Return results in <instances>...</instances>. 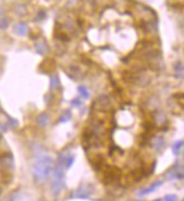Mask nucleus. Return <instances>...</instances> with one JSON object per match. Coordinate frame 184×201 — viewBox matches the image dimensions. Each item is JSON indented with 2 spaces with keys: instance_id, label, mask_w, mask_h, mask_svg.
I'll return each instance as SVG.
<instances>
[{
  "instance_id": "obj_1",
  "label": "nucleus",
  "mask_w": 184,
  "mask_h": 201,
  "mask_svg": "<svg viewBox=\"0 0 184 201\" xmlns=\"http://www.w3.org/2000/svg\"><path fill=\"white\" fill-rule=\"evenodd\" d=\"M53 168V161L52 158L45 154H42L36 159L35 164L33 166V175L36 181L46 179L52 172Z\"/></svg>"
},
{
  "instance_id": "obj_2",
  "label": "nucleus",
  "mask_w": 184,
  "mask_h": 201,
  "mask_svg": "<svg viewBox=\"0 0 184 201\" xmlns=\"http://www.w3.org/2000/svg\"><path fill=\"white\" fill-rule=\"evenodd\" d=\"M51 188L53 191V194L57 196L61 192V190L64 188V175H63V165L57 164V167L53 172V181L51 183Z\"/></svg>"
},
{
  "instance_id": "obj_3",
  "label": "nucleus",
  "mask_w": 184,
  "mask_h": 201,
  "mask_svg": "<svg viewBox=\"0 0 184 201\" xmlns=\"http://www.w3.org/2000/svg\"><path fill=\"white\" fill-rule=\"evenodd\" d=\"M111 106H112V102L106 95H101L94 102V107L97 111H108V108H111Z\"/></svg>"
},
{
  "instance_id": "obj_4",
  "label": "nucleus",
  "mask_w": 184,
  "mask_h": 201,
  "mask_svg": "<svg viewBox=\"0 0 184 201\" xmlns=\"http://www.w3.org/2000/svg\"><path fill=\"white\" fill-rule=\"evenodd\" d=\"M0 166L5 171H13L14 168V159L11 155H4L0 157Z\"/></svg>"
},
{
  "instance_id": "obj_5",
  "label": "nucleus",
  "mask_w": 184,
  "mask_h": 201,
  "mask_svg": "<svg viewBox=\"0 0 184 201\" xmlns=\"http://www.w3.org/2000/svg\"><path fill=\"white\" fill-rule=\"evenodd\" d=\"M14 33L18 36H25L28 34V26L25 23H17L14 25Z\"/></svg>"
},
{
  "instance_id": "obj_6",
  "label": "nucleus",
  "mask_w": 184,
  "mask_h": 201,
  "mask_svg": "<svg viewBox=\"0 0 184 201\" xmlns=\"http://www.w3.org/2000/svg\"><path fill=\"white\" fill-rule=\"evenodd\" d=\"M89 193L90 192L87 190V189L80 188V189H78V190L75 191V193L72 194V197L73 198H88L89 197Z\"/></svg>"
},
{
  "instance_id": "obj_7",
  "label": "nucleus",
  "mask_w": 184,
  "mask_h": 201,
  "mask_svg": "<svg viewBox=\"0 0 184 201\" xmlns=\"http://www.w3.org/2000/svg\"><path fill=\"white\" fill-rule=\"evenodd\" d=\"M37 124L40 125V127H42V128H44L45 125L48 124V122H49V116L46 115L45 113H42V114H40V115L37 116Z\"/></svg>"
},
{
  "instance_id": "obj_8",
  "label": "nucleus",
  "mask_w": 184,
  "mask_h": 201,
  "mask_svg": "<svg viewBox=\"0 0 184 201\" xmlns=\"http://www.w3.org/2000/svg\"><path fill=\"white\" fill-rule=\"evenodd\" d=\"M156 150H162L163 148H164V139L162 137H159V138L155 139V141H154V146H153Z\"/></svg>"
},
{
  "instance_id": "obj_9",
  "label": "nucleus",
  "mask_w": 184,
  "mask_h": 201,
  "mask_svg": "<svg viewBox=\"0 0 184 201\" xmlns=\"http://www.w3.org/2000/svg\"><path fill=\"white\" fill-rule=\"evenodd\" d=\"M51 83H50V86H51V88L52 90H57L59 88V86H60V80H59V77L57 75H54V76L51 77Z\"/></svg>"
},
{
  "instance_id": "obj_10",
  "label": "nucleus",
  "mask_w": 184,
  "mask_h": 201,
  "mask_svg": "<svg viewBox=\"0 0 184 201\" xmlns=\"http://www.w3.org/2000/svg\"><path fill=\"white\" fill-rule=\"evenodd\" d=\"M162 183H163L162 181H157V182H155V183H154V184H151V187H149L148 189H146V190H144V191H142V192L140 193V194L142 196V194H147V193L151 192L153 190H155V189H157L158 187H161V185H162Z\"/></svg>"
},
{
  "instance_id": "obj_11",
  "label": "nucleus",
  "mask_w": 184,
  "mask_h": 201,
  "mask_svg": "<svg viewBox=\"0 0 184 201\" xmlns=\"http://www.w3.org/2000/svg\"><path fill=\"white\" fill-rule=\"evenodd\" d=\"M35 49H36V52H37V53L41 54V55H43V54L46 52L48 48H46V44H45V43H37V44L35 45Z\"/></svg>"
},
{
  "instance_id": "obj_12",
  "label": "nucleus",
  "mask_w": 184,
  "mask_h": 201,
  "mask_svg": "<svg viewBox=\"0 0 184 201\" xmlns=\"http://www.w3.org/2000/svg\"><path fill=\"white\" fill-rule=\"evenodd\" d=\"M78 92L83 99H88L89 97V93H88V90L86 88L85 86H79L78 87Z\"/></svg>"
},
{
  "instance_id": "obj_13",
  "label": "nucleus",
  "mask_w": 184,
  "mask_h": 201,
  "mask_svg": "<svg viewBox=\"0 0 184 201\" xmlns=\"http://www.w3.org/2000/svg\"><path fill=\"white\" fill-rule=\"evenodd\" d=\"M183 141H177V143H175V145L173 146V152L175 154V155H179L180 154V150L182 149V147H183Z\"/></svg>"
},
{
  "instance_id": "obj_14",
  "label": "nucleus",
  "mask_w": 184,
  "mask_h": 201,
  "mask_svg": "<svg viewBox=\"0 0 184 201\" xmlns=\"http://www.w3.org/2000/svg\"><path fill=\"white\" fill-rule=\"evenodd\" d=\"M75 162V157L72 156V155H68L67 158H66V164H64V166L67 167V168H70L72 166V163Z\"/></svg>"
},
{
  "instance_id": "obj_15",
  "label": "nucleus",
  "mask_w": 184,
  "mask_h": 201,
  "mask_svg": "<svg viewBox=\"0 0 184 201\" xmlns=\"http://www.w3.org/2000/svg\"><path fill=\"white\" fill-rule=\"evenodd\" d=\"M8 25H9V22L7 18H0V28H1V30L7 28Z\"/></svg>"
},
{
  "instance_id": "obj_16",
  "label": "nucleus",
  "mask_w": 184,
  "mask_h": 201,
  "mask_svg": "<svg viewBox=\"0 0 184 201\" xmlns=\"http://www.w3.org/2000/svg\"><path fill=\"white\" fill-rule=\"evenodd\" d=\"M175 97L176 99H177V102L180 103L182 106H184V93H182V94H176Z\"/></svg>"
},
{
  "instance_id": "obj_17",
  "label": "nucleus",
  "mask_w": 184,
  "mask_h": 201,
  "mask_svg": "<svg viewBox=\"0 0 184 201\" xmlns=\"http://www.w3.org/2000/svg\"><path fill=\"white\" fill-rule=\"evenodd\" d=\"M70 120V112L69 111H66L64 112V114H63L62 116H61V122H66V121Z\"/></svg>"
},
{
  "instance_id": "obj_18",
  "label": "nucleus",
  "mask_w": 184,
  "mask_h": 201,
  "mask_svg": "<svg viewBox=\"0 0 184 201\" xmlns=\"http://www.w3.org/2000/svg\"><path fill=\"white\" fill-rule=\"evenodd\" d=\"M8 124L10 127H13V128H16L18 125V122L15 119H13V118H8Z\"/></svg>"
},
{
  "instance_id": "obj_19",
  "label": "nucleus",
  "mask_w": 184,
  "mask_h": 201,
  "mask_svg": "<svg viewBox=\"0 0 184 201\" xmlns=\"http://www.w3.org/2000/svg\"><path fill=\"white\" fill-rule=\"evenodd\" d=\"M176 199H177L176 196H174V194H168V196L165 197L164 201H176Z\"/></svg>"
},
{
  "instance_id": "obj_20",
  "label": "nucleus",
  "mask_w": 184,
  "mask_h": 201,
  "mask_svg": "<svg viewBox=\"0 0 184 201\" xmlns=\"http://www.w3.org/2000/svg\"><path fill=\"white\" fill-rule=\"evenodd\" d=\"M72 105H75V106H77V107H79V106H81V102H80V99H73L72 101Z\"/></svg>"
},
{
  "instance_id": "obj_21",
  "label": "nucleus",
  "mask_w": 184,
  "mask_h": 201,
  "mask_svg": "<svg viewBox=\"0 0 184 201\" xmlns=\"http://www.w3.org/2000/svg\"><path fill=\"white\" fill-rule=\"evenodd\" d=\"M44 17H45V13H44V11H40V13H39V16H37V18H40L39 20H42V19H43Z\"/></svg>"
},
{
  "instance_id": "obj_22",
  "label": "nucleus",
  "mask_w": 184,
  "mask_h": 201,
  "mask_svg": "<svg viewBox=\"0 0 184 201\" xmlns=\"http://www.w3.org/2000/svg\"><path fill=\"white\" fill-rule=\"evenodd\" d=\"M2 13H4V10H2V8H1V7H0V16H1V15H2Z\"/></svg>"
}]
</instances>
